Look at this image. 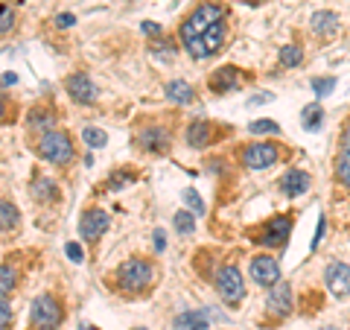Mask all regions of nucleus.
<instances>
[{
    "label": "nucleus",
    "mask_w": 350,
    "mask_h": 330,
    "mask_svg": "<svg viewBox=\"0 0 350 330\" xmlns=\"http://www.w3.org/2000/svg\"><path fill=\"white\" fill-rule=\"evenodd\" d=\"M158 281V266L155 260L149 257H129L123 260L111 275V287L120 295H129V299H137V295H146Z\"/></svg>",
    "instance_id": "obj_1"
},
{
    "label": "nucleus",
    "mask_w": 350,
    "mask_h": 330,
    "mask_svg": "<svg viewBox=\"0 0 350 330\" xmlns=\"http://www.w3.org/2000/svg\"><path fill=\"white\" fill-rule=\"evenodd\" d=\"M228 18V6L225 3H219V0H204V3L199 6H193V12L181 21V29H178V36L184 44H190L202 36V32H207L213 24H219V21H225Z\"/></svg>",
    "instance_id": "obj_2"
},
{
    "label": "nucleus",
    "mask_w": 350,
    "mask_h": 330,
    "mask_svg": "<svg viewBox=\"0 0 350 330\" xmlns=\"http://www.w3.org/2000/svg\"><path fill=\"white\" fill-rule=\"evenodd\" d=\"M32 147H36V155L44 158L47 164H53V167H68V164L76 158V144L64 129L44 131V135H38V140Z\"/></svg>",
    "instance_id": "obj_3"
},
{
    "label": "nucleus",
    "mask_w": 350,
    "mask_h": 330,
    "mask_svg": "<svg viewBox=\"0 0 350 330\" xmlns=\"http://www.w3.org/2000/svg\"><path fill=\"white\" fill-rule=\"evenodd\" d=\"M64 301L62 295L56 292H41L36 295V301H32V310H29V330H59L64 325Z\"/></svg>",
    "instance_id": "obj_4"
},
{
    "label": "nucleus",
    "mask_w": 350,
    "mask_h": 330,
    "mask_svg": "<svg viewBox=\"0 0 350 330\" xmlns=\"http://www.w3.org/2000/svg\"><path fill=\"white\" fill-rule=\"evenodd\" d=\"M213 287L219 295H222V301L231 304V307H237L245 299V281H243V272H239V266L234 260H225L213 269Z\"/></svg>",
    "instance_id": "obj_5"
},
{
    "label": "nucleus",
    "mask_w": 350,
    "mask_h": 330,
    "mask_svg": "<svg viewBox=\"0 0 350 330\" xmlns=\"http://www.w3.org/2000/svg\"><path fill=\"white\" fill-rule=\"evenodd\" d=\"M292 225H295V219H292L289 214L271 216L269 223H262L260 228L251 231V240H254V243H260V246H266V249H280V246L289 240Z\"/></svg>",
    "instance_id": "obj_6"
},
{
    "label": "nucleus",
    "mask_w": 350,
    "mask_h": 330,
    "mask_svg": "<svg viewBox=\"0 0 350 330\" xmlns=\"http://www.w3.org/2000/svg\"><path fill=\"white\" fill-rule=\"evenodd\" d=\"M225 41H228V18L219 21V24H213L207 32H202L196 41L184 44V47H187V53L193 59H211L225 47Z\"/></svg>",
    "instance_id": "obj_7"
},
{
    "label": "nucleus",
    "mask_w": 350,
    "mask_h": 330,
    "mask_svg": "<svg viewBox=\"0 0 350 330\" xmlns=\"http://www.w3.org/2000/svg\"><path fill=\"white\" fill-rule=\"evenodd\" d=\"M135 144H137V149L152 152V155H163V152H170V147H172V129L163 123H146L137 129Z\"/></svg>",
    "instance_id": "obj_8"
},
{
    "label": "nucleus",
    "mask_w": 350,
    "mask_h": 330,
    "mask_svg": "<svg viewBox=\"0 0 350 330\" xmlns=\"http://www.w3.org/2000/svg\"><path fill=\"white\" fill-rule=\"evenodd\" d=\"M239 161H243V167H248V170H269L280 161V147L269 144V140H257V144H248L243 149Z\"/></svg>",
    "instance_id": "obj_9"
},
{
    "label": "nucleus",
    "mask_w": 350,
    "mask_h": 330,
    "mask_svg": "<svg viewBox=\"0 0 350 330\" xmlns=\"http://www.w3.org/2000/svg\"><path fill=\"white\" fill-rule=\"evenodd\" d=\"M108 225H111V219H108L103 207H88L79 216V237L85 243H100V237L108 231Z\"/></svg>",
    "instance_id": "obj_10"
},
{
    "label": "nucleus",
    "mask_w": 350,
    "mask_h": 330,
    "mask_svg": "<svg viewBox=\"0 0 350 330\" xmlns=\"http://www.w3.org/2000/svg\"><path fill=\"white\" fill-rule=\"evenodd\" d=\"M64 91H68V97L73 103H79V105H94L96 103V85L94 79L88 73H70L68 79H64Z\"/></svg>",
    "instance_id": "obj_11"
},
{
    "label": "nucleus",
    "mask_w": 350,
    "mask_h": 330,
    "mask_svg": "<svg viewBox=\"0 0 350 330\" xmlns=\"http://www.w3.org/2000/svg\"><path fill=\"white\" fill-rule=\"evenodd\" d=\"M243 82H245V71L234 68V64H225V68H216L211 73L207 88H211L213 94H231L237 88H243Z\"/></svg>",
    "instance_id": "obj_12"
},
{
    "label": "nucleus",
    "mask_w": 350,
    "mask_h": 330,
    "mask_svg": "<svg viewBox=\"0 0 350 330\" xmlns=\"http://www.w3.org/2000/svg\"><path fill=\"white\" fill-rule=\"evenodd\" d=\"M295 307V299H292V287L286 281H278L271 283V290L266 295V310L275 316V318H286Z\"/></svg>",
    "instance_id": "obj_13"
},
{
    "label": "nucleus",
    "mask_w": 350,
    "mask_h": 330,
    "mask_svg": "<svg viewBox=\"0 0 350 330\" xmlns=\"http://www.w3.org/2000/svg\"><path fill=\"white\" fill-rule=\"evenodd\" d=\"M248 272H251V281L260 283V287H271V283L280 281V266H278V260L271 257V255H257V257H251Z\"/></svg>",
    "instance_id": "obj_14"
},
{
    "label": "nucleus",
    "mask_w": 350,
    "mask_h": 330,
    "mask_svg": "<svg viewBox=\"0 0 350 330\" xmlns=\"http://www.w3.org/2000/svg\"><path fill=\"white\" fill-rule=\"evenodd\" d=\"M187 144L193 149H204V147H211L216 144V138H219V126L211 123V120H193V123L187 126Z\"/></svg>",
    "instance_id": "obj_15"
},
{
    "label": "nucleus",
    "mask_w": 350,
    "mask_h": 330,
    "mask_svg": "<svg viewBox=\"0 0 350 330\" xmlns=\"http://www.w3.org/2000/svg\"><path fill=\"white\" fill-rule=\"evenodd\" d=\"M324 283H327V290H330L336 299L350 295V266L347 263H330L327 272H324Z\"/></svg>",
    "instance_id": "obj_16"
},
{
    "label": "nucleus",
    "mask_w": 350,
    "mask_h": 330,
    "mask_svg": "<svg viewBox=\"0 0 350 330\" xmlns=\"http://www.w3.org/2000/svg\"><path fill=\"white\" fill-rule=\"evenodd\" d=\"M27 126H29L32 131H38V135L59 129V112H56L53 105H38V108H32L29 117H27Z\"/></svg>",
    "instance_id": "obj_17"
},
{
    "label": "nucleus",
    "mask_w": 350,
    "mask_h": 330,
    "mask_svg": "<svg viewBox=\"0 0 350 330\" xmlns=\"http://www.w3.org/2000/svg\"><path fill=\"white\" fill-rule=\"evenodd\" d=\"M310 187H312L310 173L295 170V167L283 173V179H280V193H286V196H304Z\"/></svg>",
    "instance_id": "obj_18"
},
{
    "label": "nucleus",
    "mask_w": 350,
    "mask_h": 330,
    "mask_svg": "<svg viewBox=\"0 0 350 330\" xmlns=\"http://www.w3.org/2000/svg\"><path fill=\"white\" fill-rule=\"evenodd\" d=\"M12 260V257H9ZM21 278H24V269H21V263H3L0 266V299H9L18 287H21Z\"/></svg>",
    "instance_id": "obj_19"
},
{
    "label": "nucleus",
    "mask_w": 350,
    "mask_h": 330,
    "mask_svg": "<svg viewBox=\"0 0 350 330\" xmlns=\"http://www.w3.org/2000/svg\"><path fill=\"white\" fill-rule=\"evenodd\" d=\"M18 225H21L18 205L12 199H3V196H0V234H12V231H18Z\"/></svg>",
    "instance_id": "obj_20"
},
{
    "label": "nucleus",
    "mask_w": 350,
    "mask_h": 330,
    "mask_svg": "<svg viewBox=\"0 0 350 330\" xmlns=\"http://www.w3.org/2000/svg\"><path fill=\"white\" fill-rule=\"evenodd\" d=\"M310 27L315 36H321V38H330L338 32V15L336 12H315L310 18Z\"/></svg>",
    "instance_id": "obj_21"
},
{
    "label": "nucleus",
    "mask_w": 350,
    "mask_h": 330,
    "mask_svg": "<svg viewBox=\"0 0 350 330\" xmlns=\"http://www.w3.org/2000/svg\"><path fill=\"white\" fill-rule=\"evenodd\" d=\"M62 196V187L53 181V179H36L32 181V199H38V202H56Z\"/></svg>",
    "instance_id": "obj_22"
},
{
    "label": "nucleus",
    "mask_w": 350,
    "mask_h": 330,
    "mask_svg": "<svg viewBox=\"0 0 350 330\" xmlns=\"http://www.w3.org/2000/svg\"><path fill=\"white\" fill-rule=\"evenodd\" d=\"M167 97L175 105H190L196 100V88L190 82H184V79H175V82L167 85Z\"/></svg>",
    "instance_id": "obj_23"
},
{
    "label": "nucleus",
    "mask_w": 350,
    "mask_h": 330,
    "mask_svg": "<svg viewBox=\"0 0 350 330\" xmlns=\"http://www.w3.org/2000/svg\"><path fill=\"white\" fill-rule=\"evenodd\" d=\"M175 330H207V313L187 310V313L175 316Z\"/></svg>",
    "instance_id": "obj_24"
},
{
    "label": "nucleus",
    "mask_w": 350,
    "mask_h": 330,
    "mask_svg": "<svg viewBox=\"0 0 350 330\" xmlns=\"http://www.w3.org/2000/svg\"><path fill=\"white\" fill-rule=\"evenodd\" d=\"M333 170H336V179L350 190V149H342V152H338V155H336V164H333Z\"/></svg>",
    "instance_id": "obj_25"
},
{
    "label": "nucleus",
    "mask_w": 350,
    "mask_h": 330,
    "mask_svg": "<svg viewBox=\"0 0 350 330\" xmlns=\"http://www.w3.org/2000/svg\"><path fill=\"white\" fill-rule=\"evenodd\" d=\"M172 225H175V234H181V237H190L193 231H196V216L190 211H178L172 216Z\"/></svg>",
    "instance_id": "obj_26"
},
{
    "label": "nucleus",
    "mask_w": 350,
    "mask_h": 330,
    "mask_svg": "<svg viewBox=\"0 0 350 330\" xmlns=\"http://www.w3.org/2000/svg\"><path fill=\"white\" fill-rule=\"evenodd\" d=\"M304 62V50L298 44H286V47H280V64L283 68H298Z\"/></svg>",
    "instance_id": "obj_27"
},
{
    "label": "nucleus",
    "mask_w": 350,
    "mask_h": 330,
    "mask_svg": "<svg viewBox=\"0 0 350 330\" xmlns=\"http://www.w3.org/2000/svg\"><path fill=\"white\" fill-rule=\"evenodd\" d=\"M82 140L91 149H103L108 144V135H105L103 129H96V126H88V129H82Z\"/></svg>",
    "instance_id": "obj_28"
},
{
    "label": "nucleus",
    "mask_w": 350,
    "mask_h": 330,
    "mask_svg": "<svg viewBox=\"0 0 350 330\" xmlns=\"http://www.w3.org/2000/svg\"><path fill=\"white\" fill-rule=\"evenodd\" d=\"M321 117H324V112H321L319 103H315V105H306V108H304V129H306V131L321 129Z\"/></svg>",
    "instance_id": "obj_29"
},
{
    "label": "nucleus",
    "mask_w": 350,
    "mask_h": 330,
    "mask_svg": "<svg viewBox=\"0 0 350 330\" xmlns=\"http://www.w3.org/2000/svg\"><path fill=\"white\" fill-rule=\"evenodd\" d=\"M15 327V307L9 304V299H0V330H12Z\"/></svg>",
    "instance_id": "obj_30"
},
{
    "label": "nucleus",
    "mask_w": 350,
    "mask_h": 330,
    "mask_svg": "<svg viewBox=\"0 0 350 330\" xmlns=\"http://www.w3.org/2000/svg\"><path fill=\"white\" fill-rule=\"evenodd\" d=\"M251 135H280V126L275 120H254V123L248 126Z\"/></svg>",
    "instance_id": "obj_31"
},
{
    "label": "nucleus",
    "mask_w": 350,
    "mask_h": 330,
    "mask_svg": "<svg viewBox=\"0 0 350 330\" xmlns=\"http://www.w3.org/2000/svg\"><path fill=\"white\" fill-rule=\"evenodd\" d=\"M12 27H15V9L9 3H0V36L12 32Z\"/></svg>",
    "instance_id": "obj_32"
},
{
    "label": "nucleus",
    "mask_w": 350,
    "mask_h": 330,
    "mask_svg": "<svg viewBox=\"0 0 350 330\" xmlns=\"http://www.w3.org/2000/svg\"><path fill=\"white\" fill-rule=\"evenodd\" d=\"M15 114H18V105L9 100V97L0 94V123H12Z\"/></svg>",
    "instance_id": "obj_33"
},
{
    "label": "nucleus",
    "mask_w": 350,
    "mask_h": 330,
    "mask_svg": "<svg viewBox=\"0 0 350 330\" xmlns=\"http://www.w3.org/2000/svg\"><path fill=\"white\" fill-rule=\"evenodd\" d=\"M181 196H184V202H187V205H190V207H193V211H196V214H199V216L204 214V202H202V196H199V193H196V190H193V187H187V190H184Z\"/></svg>",
    "instance_id": "obj_34"
},
{
    "label": "nucleus",
    "mask_w": 350,
    "mask_h": 330,
    "mask_svg": "<svg viewBox=\"0 0 350 330\" xmlns=\"http://www.w3.org/2000/svg\"><path fill=\"white\" fill-rule=\"evenodd\" d=\"M336 88V79L333 76H324V79H312V91H315V97H327Z\"/></svg>",
    "instance_id": "obj_35"
},
{
    "label": "nucleus",
    "mask_w": 350,
    "mask_h": 330,
    "mask_svg": "<svg viewBox=\"0 0 350 330\" xmlns=\"http://www.w3.org/2000/svg\"><path fill=\"white\" fill-rule=\"evenodd\" d=\"M64 255H68L73 263H82L85 260V249L79 243H68V246H64Z\"/></svg>",
    "instance_id": "obj_36"
},
{
    "label": "nucleus",
    "mask_w": 350,
    "mask_h": 330,
    "mask_svg": "<svg viewBox=\"0 0 350 330\" xmlns=\"http://www.w3.org/2000/svg\"><path fill=\"white\" fill-rule=\"evenodd\" d=\"M140 29H144L146 36H152V38H158V36H161V27H158V24H152V21H144V24H140Z\"/></svg>",
    "instance_id": "obj_37"
},
{
    "label": "nucleus",
    "mask_w": 350,
    "mask_h": 330,
    "mask_svg": "<svg viewBox=\"0 0 350 330\" xmlns=\"http://www.w3.org/2000/svg\"><path fill=\"white\" fill-rule=\"evenodd\" d=\"M56 24H59L62 29H68V27H73V24H76V18L64 12V15H59V18H56Z\"/></svg>",
    "instance_id": "obj_38"
},
{
    "label": "nucleus",
    "mask_w": 350,
    "mask_h": 330,
    "mask_svg": "<svg viewBox=\"0 0 350 330\" xmlns=\"http://www.w3.org/2000/svg\"><path fill=\"white\" fill-rule=\"evenodd\" d=\"M163 246H167V234H163L161 228H155V249L163 251Z\"/></svg>",
    "instance_id": "obj_39"
},
{
    "label": "nucleus",
    "mask_w": 350,
    "mask_h": 330,
    "mask_svg": "<svg viewBox=\"0 0 350 330\" xmlns=\"http://www.w3.org/2000/svg\"><path fill=\"white\" fill-rule=\"evenodd\" d=\"M324 225H327V223H324V216H321V219H319V231H315V240H312V249H319L321 237H324Z\"/></svg>",
    "instance_id": "obj_40"
},
{
    "label": "nucleus",
    "mask_w": 350,
    "mask_h": 330,
    "mask_svg": "<svg viewBox=\"0 0 350 330\" xmlns=\"http://www.w3.org/2000/svg\"><path fill=\"white\" fill-rule=\"evenodd\" d=\"M342 149H350V120H347L345 129H342Z\"/></svg>",
    "instance_id": "obj_41"
},
{
    "label": "nucleus",
    "mask_w": 350,
    "mask_h": 330,
    "mask_svg": "<svg viewBox=\"0 0 350 330\" xmlns=\"http://www.w3.org/2000/svg\"><path fill=\"white\" fill-rule=\"evenodd\" d=\"M172 47V44L167 41V38H161V41H152V50H155V53H163V50H170Z\"/></svg>",
    "instance_id": "obj_42"
},
{
    "label": "nucleus",
    "mask_w": 350,
    "mask_h": 330,
    "mask_svg": "<svg viewBox=\"0 0 350 330\" xmlns=\"http://www.w3.org/2000/svg\"><path fill=\"white\" fill-rule=\"evenodd\" d=\"M271 100V94H257L254 100H248V105H260V103H269Z\"/></svg>",
    "instance_id": "obj_43"
},
{
    "label": "nucleus",
    "mask_w": 350,
    "mask_h": 330,
    "mask_svg": "<svg viewBox=\"0 0 350 330\" xmlns=\"http://www.w3.org/2000/svg\"><path fill=\"white\" fill-rule=\"evenodd\" d=\"M15 82H18L15 73H6V76H3V85H15Z\"/></svg>",
    "instance_id": "obj_44"
},
{
    "label": "nucleus",
    "mask_w": 350,
    "mask_h": 330,
    "mask_svg": "<svg viewBox=\"0 0 350 330\" xmlns=\"http://www.w3.org/2000/svg\"><path fill=\"white\" fill-rule=\"evenodd\" d=\"M321 330H336V327H321Z\"/></svg>",
    "instance_id": "obj_45"
},
{
    "label": "nucleus",
    "mask_w": 350,
    "mask_h": 330,
    "mask_svg": "<svg viewBox=\"0 0 350 330\" xmlns=\"http://www.w3.org/2000/svg\"><path fill=\"white\" fill-rule=\"evenodd\" d=\"M137 330H144V327H137Z\"/></svg>",
    "instance_id": "obj_46"
}]
</instances>
